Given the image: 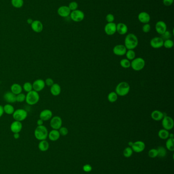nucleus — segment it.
I'll use <instances>...</instances> for the list:
<instances>
[{
  "mask_svg": "<svg viewBox=\"0 0 174 174\" xmlns=\"http://www.w3.org/2000/svg\"><path fill=\"white\" fill-rule=\"evenodd\" d=\"M133 144V143L132 142V141H129V142L128 143V145H129V146H131V147L132 146Z\"/></svg>",
  "mask_w": 174,
  "mask_h": 174,
  "instance_id": "obj_54",
  "label": "nucleus"
},
{
  "mask_svg": "<svg viewBox=\"0 0 174 174\" xmlns=\"http://www.w3.org/2000/svg\"><path fill=\"white\" fill-rule=\"evenodd\" d=\"M60 137L58 130H52L49 132L48 137L51 141H55L59 140Z\"/></svg>",
  "mask_w": 174,
  "mask_h": 174,
  "instance_id": "obj_24",
  "label": "nucleus"
},
{
  "mask_svg": "<svg viewBox=\"0 0 174 174\" xmlns=\"http://www.w3.org/2000/svg\"><path fill=\"white\" fill-rule=\"evenodd\" d=\"M104 31L109 36H112L116 32V24L115 22H108L104 27Z\"/></svg>",
  "mask_w": 174,
  "mask_h": 174,
  "instance_id": "obj_11",
  "label": "nucleus"
},
{
  "mask_svg": "<svg viewBox=\"0 0 174 174\" xmlns=\"http://www.w3.org/2000/svg\"><path fill=\"white\" fill-rule=\"evenodd\" d=\"M83 170L85 172H90L92 170V167L89 164H85L83 167Z\"/></svg>",
  "mask_w": 174,
  "mask_h": 174,
  "instance_id": "obj_47",
  "label": "nucleus"
},
{
  "mask_svg": "<svg viewBox=\"0 0 174 174\" xmlns=\"http://www.w3.org/2000/svg\"><path fill=\"white\" fill-rule=\"evenodd\" d=\"M38 147L40 151L46 152L49 149V143L46 140L40 141L38 145Z\"/></svg>",
  "mask_w": 174,
  "mask_h": 174,
  "instance_id": "obj_27",
  "label": "nucleus"
},
{
  "mask_svg": "<svg viewBox=\"0 0 174 174\" xmlns=\"http://www.w3.org/2000/svg\"><path fill=\"white\" fill-rule=\"evenodd\" d=\"M40 96L38 92L32 90L26 95L25 101L29 106H34L38 102Z\"/></svg>",
  "mask_w": 174,
  "mask_h": 174,
  "instance_id": "obj_4",
  "label": "nucleus"
},
{
  "mask_svg": "<svg viewBox=\"0 0 174 174\" xmlns=\"http://www.w3.org/2000/svg\"><path fill=\"white\" fill-rule=\"evenodd\" d=\"M162 125L164 130H170L173 129L174 122L172 118L170 116H164L162 119Z\"/></svg>",
  "mask_w": 174,
  "mask_h": 174,
  "instance_id": "obj_9",
  "label": "nucleus"
},
{
  "mask_svg": "<svg viewBox=\"0 0 174 174\" xmlns=\"http://www.w3.org/2000/svg\"><path fill=\"white\" fill-rule=\"evenodd\" d=\"M146 65V62L143 58L139 57L136 58L132 60L131 62V67L132 69L139 72L142 70L144 68Z\"/></svg>",
  "mask_w": 174,
  "mask_h": 174,
  "instance_id": "obj_5",
  "label": "nucleus"
},
{
  "mask_svg": "<svg viewBox=\"0 0 174 174\" xmlns=\"http://www.w3.org/2000/svg\"><path fill=\"white\" fill-rule=\"evenodd\" d=\"M10 130L12 133H19L22 131V122L18 121H14L11 124Z\"/></svg>",
  "mask_w": 174,
  "mask_h": 174,
  "instance_id": "obj_18",
  "label": "nucleus"
},
{
  "mask_svg": "<svg viewBox=\"0 0 174 174\" xmlns=\"http://www.w3.org/2000/svg\"><path fill=\"white\" fill-rule=\"evenodd\" d=\"M169 134H170V133L168 132V130H164V129L160 130L158 133V135L159 138L162 139V140H166L169 137Z\"/></svg>",
  "mask_w": 174,
  "mask_h": 174,
  "instance_id": "obj_29",
  "label": "nucleus"
},
{
  "mask_svg": "<svg viewBox=\"0 0 174 174\" xmlns=\"http://www.w3.org/2000/svg\"><path fill=\"white\" fill-rule=\"evenodd\" d=\"M33 19H32V18H28V19H27V24H29V25H31L32 23L33 22Z\"/></svg>",
  "mask_w": 174,
  "mask_h": 174,
  "instance_id": "obj_52",
  "label": "nucleus"
},
{
  "mask_svg": "<svg viewBox=\"0 0 174 174\" xmlns=\"http://www.w3.org/2000/svg\"><path fill=\"white\" fill-rule=\"evenodd\" d=\"M45 83L46 86L50 87L54 83L53 79L51 78H47V79H46V80H45Z\"/></svg>",
  "mask_w": 174,
  "mask_h": 174,
  "instance_id": "obj_46",
  "label": "nucleus"
},
{
  "mask_svg": "<svg viewBox=\"0 0 174 174\" xmlns=\"http://www.w3.org/2000/svg\"><path fill=\"white\" fill-rule=\"evenodd\" d=\"M19 137H20L19 133H14V137L16 140L18 139L19 138Z\"/></svg>",
  "mask_w": 174,
  "mask_h": 174,
  "instance_id": "obj_51",
  "label": "nucleus"
},
{
  "mask_svg": "<svg viewBox=\"0 0 174 174\" xmlns=\"http://www.w3.org/2000/svg\"><path fill=\"white\" fill-rule=\"evenodd\" d=\"M4 113V109H3V106L0 105V118L2 117L3 114Z\"/></svg>",
  "mask_w": 174,
  "mask_h": 174,
  "instance_id": "obj_50",
  "label": "nucleus"
},
{
  "mask_svg": "<svg viewBox=\"0 0 174 174\" xmlns=\"http://www.w3.org/2000/svg\"><path fill=\"white\" fill-rule=\"evenodd\" d=\"M22 87V90L25 91L26 92L28 93L33 90L32 83L30 82H26L24 83Z\"/></svg>",
  "mask_w": 174,
  "mask_h": 174,
  "instance_id": "obj_34",
  "label": "nucleus"
},
{
  "mask_svg": "<svg viewBox=\"0 0 174 174\" xmlns=\"http://www.w3.org/2000/svg\"><path fill=\"white\" fill-rule=\"evenodd\" d=\"M124 44L127 49L133 50L138 46L139 39L136 35L133 33H130L126 36Z\"/></svg>",
  "mask_w": 174,
  "mask_h": 174,
  "instance_id": "obj_1",
  "label": "nucleus"
},
{
  "mask_svg": "<svg viewBox=\"0 0 174 174\" xmlns=\"http://www.w3.org/2000/svg\"><path fill=\"white\" fill-rule=\"evenodd\" d=\"M173 46H174V42L171 39L164 40L163 46H164V48L168 49H170L173 48Z\"/></svg>",
  "mask_w": 174,
  "mask_h": 174,
  "instance_id": "obj_36",
  "label": "nucleus"
},
{
  "mask_svg": "<svg viewBox=\"0 0 174 174\" xmlns=\"http://www.w3.org/2000/svg\"><path fill=\"white\" fill-rule=\"evenodd\" d=\"M164 40L161 38V37H155L153 38L151 40L150 45L152 48L158 49L160 48H162L164 45Z\"/></svg>",
  "mask_w": 174,
  "mask_h": 174,
  "instance_id": "obj_12",
  "label": "nucleus"
},
{
  "mask_svg": "<svg viewBox=\"0 0 174 174\" xmlns=\"http://www.w3.org/2000/svg\"><path fill=\"white\" fill-rule=\"evenodd\" d=\"M166 147L167 149L170 151H174V139L172 138H169L167 140L166 142Z\"/></svg>",
  "mask_w": 174,
  "mask_h": 174,
  "instance_id": "obj_33",
  "label": "nucleus"
},
{
  "mask_svg": "<svg viewBox=\"0 0 174 174\" xmlns=\"http://www.w3.org/2000/svg\"><path fill=\"white\" fill-rule=\"evenodd\" d=\"M43 121L42 119H39L37 121V126H41V125H43Z\"/></svg>",
  "mask_w": 174,
  "mask_h": 174,
  "instance_id": "obj_49",
  "label": "nucleus"
},
{
  "mask_svg": "<svg viewBox=\"0 0 174 174\" xmlns=\"http://www.w3.org/2000/svg\"><path fill=\"white\" fill-rule=\"evenodd\" d=\"M24 0H11V4L15 8H21L24 5Z\"/></svg>",
  "mask_w": 174,
  "mask_h": 174,
  "instance_id": "obj_31",
  "label": "nucleus"
},
{
  "mask_svg": "<svg viewBox=\"0 0 174 174\" xmlns=\"http://www.w3.org/2000/svg\"><path fill=\"white\" fill-rule=\"evenodd\" d=\"M52 117V112L49 109L43 110L39 114V119H42L44 122L50 120Z\"/></svg>",
  "mask_w": 174,
  "mask_h": 174,
  "instance_id": "obj_15",
  "label": "nucleus"
},
{
  "mask_svg": "<svg viewBox=\"0 0 174 174\" xmlns=\"http://www.w3.org/2000/svg\"><path fill=\"white\" fill-rule=\"evenodd\" d=\"M118 95L115 92L109 93L107 96V99L110 102L113 103L116 102L118 100Z\"/></svg>",
  "mask_w": 174,
  "mask_h": 174,
  "instance_id": "obj_30",
  "label": "nucleus"
},
{
  "mask_svg": "<svg viewBox=\"0 0 174 174\" xmlns=\"http://www.w3.org/2000/svg\"><path fill=\"white\" fill-rule=\"evenodd\" d=\"M125 55L126 56V59L129 60V61L133 60L136 58V52L133 49H127Z\"/></svg>",
  "mask_w": 174,
  "mask_h": 174,
  "instance_id": "obj_32",
  "label": "nucleus"
},
{
  "mask_svg": "<svg viewBox=\"0 0 174 174\" xmlns=\"http://www.w3.org/2000/svg\"><path fill=\"white\" fill-rule=\"evenodd\" d=\"M71 11L67 6H61L58 8L57 14L62 17H67L70 16Z\"/></svg>",
  "mask_w": 174,
  "mask_h": 174,
  "instance_id": "obj_17",
  "label": "nucleus"
},
{
  "mask_svg": "<svg viewBox=\"0 0 174 174\" xmlns=\"http://www.w3.org/2000/svg\"><path fill=\"white\" fill-rule=\"evenodd\" d=\"M22 87L20 84L18 83H14L11 86L10 91L15 95L22 93Z\"/></svg>",
  "mask_w": 174,
  "mask_h": 174,
  "instance_id": "obj_26",
  "label": "nucleus"
},
{
  "mask_svg": "<svg viewBox=\"0 0 174 174\" xmlns=\"http://www.w3.org/2000/svg\"><path fill=\"white\" fill-rule=\"evenodd\" d=\"M120 65L123 68H129L131 67V62L127 59H123L120 61Z\"/></svg>",
  "mask_w": 174,
  "mask_h": 174,
  "instance_id": "obj_35",
  "label": "nucleus"
},
{
  "mask_svg": "<svg viewBox=\"0 0 174 174\" xmlns=\"http://www.w3.org/2000/svg\"><path fill=\"white\" fill-rule=\"evenodd\" d=\"M48 129L43 125L37 126L34 132L35 137L39 141L47 140V138H48Z\"/></svg>",
  "mask_w": 174,
  "mask_h": 174,
  "instance_id": "obj_2",
  "label": "nucleus"
},
{
  "mask_svg": "<svg viewBox=\"0 0 174 174\" xmlns=\"http://www.w3.org/2000/svg\"><path fill=\"white\" fill-rule=\"evenodd\" d=\"M142 30L145 33H149V32L151 30V25L150 24H145L144 25L142 28Z\"/></svg>",
  "mask_w": 174,
  "mask_h": 174,
  "instance_id": "obj_44",
  "label": "nucleus"
},
{
  "mask_svg": "<svg viewBox=\"0 0 174 174\" xmlns=\"http://www.w3.org/2000/svg\"><path fill=\"white\" fill-rule=\"evenodd\" d=\"M148 155L149 157L152 158L156 157L158 156V152L157 149H151L148 152Z\"/></svg>",
  "mask_w": 174,
  "mask_h": 174,
  "instance_id": "obj_42",
  "label": "nucleus"
},
{
  "mask_svg": "<svg viewBox=\"0 0 174 174\" xmlns=\"http://www.w3.org/2000/svg\"><path fill=\"white\" fill-rule=\"evenodd\" d=\"M70 16L71 20L75 22H80L85 18V14L84 12L78 9L71 11Z\"/></svg>",
  "mask_w": 174,
  "mask_h": 174,
  "instance_id": "obj_7",
  "label": "nucleus"
},
{
  "mask_svg": "<svg viewBox=\"0 0 174 174\" xmlns=\"http://www.w3.org/2000/svg\"><path fill=\"white\" fill-rule=\"evenodd\" d=\"M170 137V138H174V134L173 133H170L169 134V137Z\"/></svg>",
  "mask_w": 174,
  "mask_h": 174,
  "instance_id": "obj_53",
  "label": "nucleus"
},
{
  "mask_svg": "<svg viewBox=\"0 0 174 174\" xmlns=\"http://www.w3.org/2000/svg\"><path fill=\"white\" fill-rule=\"evenodd\" d=\"M158 152V156L160 157H164L167 155L166 149L163 147H159L157 149Z\"/></svg>",
  "mask_w": 174,
  "mask_h": 174,
  "instance_id": "obj_37",
  "label": "nucleus"
},
{
  "mask_svg": "<svg viewBox=\"0 0 174 174\" xmlns=\"http://www.w3.org/2000/svg\"><path fill=\"white\" fill-rule=\"evenodd\" d=\"M58 131L59 132L60 135L62 136H66L69 133V130L66 127H61L58 130Z\"/></svg>",
  "mask_w": 174,
  "mask_h": 174,
  "instance_id": "obj_41",
  "label": "nucleus"
},
{
  "mask_svg": "<svg viewBox=\"0 0 174 174\" xmlns=\"http://www.w3.org/2000/svg\"><path fill=\"white\" fill-rule=\"evenodd\" d=\"M145 144L142 141H136L133 144L132 146H131V148L132 150L136 153H140L143 152L145 149Z\"/></svg>",
  "mask_w": 174,
  "mask_h": 174,
  "instance_id": "obj_16",
  "label": "nucleus"
},
{
  "mask_svg": "<svg viewBox=\"0 0 174 174\" xmlns=\"http://www.w3.org/2000/svg\"><path fill=\"white\" fill-rule=\"evenodd\" d=\"M127 49L124 45H116L113 48V52L115 55L118 56H123L125 55Z\"/></svg>",
  "mask_w": 174,
  "mask_h": 174,
  "instance_id": "obj_14",
  "label": "nucleus"
},
{
  "mask_svg": "<svg viewBox=\"0 0 174 174\" xmlns=\"http://www.w3.org/2000/svg\"><path fill=\"white\" fill-rule=\"evenodd\" d=\"M68 7L71 11L76 10L78 8V4L76 2H71L69 4Z\"/></svg>",
  "mask_w": 174,
  "mask_h": 174,
  "instance_id": "obj_40",
  "label": "nucleus"
},
{
  "mask_svg": "<svg viewBox=\"0 0 174 174\" xmlns=\"http://www.w3.org/2000/svg\"><path fill=\"white\" fill-rule=\"evenodd\" d=\"M50 125L53 130H59L62 127L63 120L59 116H54L50 120Z\"/></svg>",
  "mask_w": 174,
  "mask_h": 174,
  "instance_id": "obj_8",
  "label": "nucleus"
},
{
  "mask_svg": "<svg viewBox=\"0 0 174 174\" xmlns=\"http://www.w3.org/2000/svg\"><path fill=\"white\" fill-rule=\"evenodd\" d=\"M161 38L163 40H167V39H170L172 37L171 33H170V32L168 31H166L163 34L161 35Z\"/></svg>",
  "mask_w": 174,
  "mask_h": 174,
  "instance_id": "obj_43",
  "label": "nucleus"
},
{
  "mask_svg": "<svg viewBox=\"0 0 174 174\" xmlns=\"http://www.w3.org/2000/svg\"><path fill=\"white\" fill-rule=\"evenodd\" d=\"M115 16L111 14H109L106 17V20L107 22H113L115 21Z\"/></svg>",
  "mask_w": 174,
  "mask_h": 174,
  "instance_id": "obj_45",
  "label": "nucleus"
},
{
  "mask_svg": "<svg viewBox=\"0 0 174 174\" xmlns=\"http://www.w3.org/2000/svg\"><path fill=\"white\" fill-rule=\"evenodd\" d=\"M5 101L7 103H14L16 102V95L11 91L6 92L3 96Z\"/></svg>",
  "mask_w": 174,
  "mask_h": 174,
  "instance_id": "obj_20",
  "label": "nucleus"
},
{
  "mask_svg": "<svg viewBox=\"0 0 174 174\" xmlns=\"http://www.w3.org/2000/svg\"><path fill=\"white\" fill-rule=\"evenodd\" d=\"M138 19L143 24H148L150 21V15L146 12H141L138 15Z\"/></svg>",
  "mask_w": 174,
  "mask_h": 174,
  "instance_id": "obj_21",
  "label": "nucleus"
},
{
  "mask_svg": "<svg viewBox=\"0 0 174 174\" xmlns=\"http://www.w3.org/2000/svg\"><path fill=\"white\" fill-rule=\"evenodd\" d=\"M12 115L14 120L22 122L27 118L28 112L24 109H18L14 110Z\"/></svg>",
  "mask_w": 174,
  "mask_h": 174,
  "instance_id": "obj_6",
  "label": "nucleus"
},
{
  "mask_svg": "<svg viewBox=\"0 0 174 174\" xmlns=\"http://www.w3.org/2000/svg\"><path fill=\"white\" fill-rule=\"evenodd\" d=\"M50 92L54 96L59 95L61 92V87L58 83H54L50 87Z\"/></svg>",
  "mask_w": 174,
  "mask_h": 174,
  "instance_id": "obj_23",
  "label": "nucleus"
},
{
  "mask_svg": "<svg viewBox=\"0 0 174 174\" xmlns=\"http://www.w3.org/2000/svg\"><path fill=\"white\" fill-rule=\"evenodd\" d=\"M174 3V0H163L164 5L166 6H171Z\"/></svg>",
  "mask_w": 174,
  "mask_h": 174,
  "instance_id": "obj_48",
  "label": "nucleus"
},
{
  "mask_svg": "<svg viewBox=\"0 0 174 174\" xmlns=\"http://www.w3.org/2000/svg\"><path fill=\"white\" fill-rule=\"evenodd\" d=\"M132 153L133 150L131 148H125V150H123V156L126 157H130L132 155Z\"/></svg>",
  "mask_w": 174,
  "mask_h": 174,
  "instance_id": "obj_39",
  "label": "nucleus"
},
{
  "mask_svg": "<svg viewBox=\"0 0 174 174\" xmlns=\"http://www.w3.org/2000/svg\"><path fill=\"white\" fill-rule=\"evenodd\" d=\"M32 86L33 90L39 93L40 91H42L45 88L46 85L45 80L42 79H37L32 83Z\"/></svg>",
  "mask_w": 174,
  "mask_h": 174,
  "instance_id": "obj_10",
  "label": "nucleus"
},
{
  "mask_svg": "<svg viewBox=\"0 0 174 174\" xmlns=\"http://www.w3.org/2000/svg\"><path fill=\"white\" fill-rule=\"evenodd\" d=\"M130 86L129 84L126 82H122L116 86L115 92L118 96H125L129 93Z\"/></svg>",
  "mask_w": 174,
  "mask_h": 174,
  "instance_id": "obj_3",
  "label": "nucleus"
},
{
  "mask_svg": "<svg viewBox=\"0 0 174 174\" xmlns=\"http://www.w3.org/2000/svg\"><path fill=\"white\" fill-rule=\"evenodd\" d=\"M32 30L35 33H39L43 30V25L42 22L38 20L33 21V22L31 25Z\"/></svg>",
  "mask_w": 174,
  "mask_h": 174,
  "instance_id": "obj_19",
  "label": "nucleus"
},
{
  "mask_svg": "<svg viewBox=\"0 0 174 174\" xmlns=\"http://www.w3.org/2000/svg\"><path fill=\"white\" fill-rule=\"evenodd\" d=\"M3 109L4 113L9 115H12L15 110L14 106L10 103H7L3 106Z\"/></svg>",
  "mask_w": 174,
  "mask_h": 174,
  "instance_id": "obj_28",
  "label": "nucleus"
},
{
  "mask_svg": "<svg viewBox=\"0 0 174 174\" xmlns=\"http://www.w3.org/2000/svg\"><path fill=\"white\" fill-rule=\"evenodd\" d=\"M164 114L160 110H153L151 114V117L152 119L155 121H160L162 120L163 118L164 117Z\"/></svg>",
  "mask_w": 174,
  "mask_h": 174,
  "instance_id": "obj_25",
  "label": "nucleus"
},
{
  "mask_svg": "<svg viewBox=\"0 0 174 174\" xmlns=\"http://www.w3.org/2000/svg\"><path fill=\"white\" fill-rule=\"evenodd\" d=\"M26 95L24 93H21L20 94L16 95V102H23L25 101Z\"/></svg>",
  "mask_w": 174,
  "mask_h": 174,
  "instance_id": "obj_38",
  "label": "nucleus"
},
{
  "mask_svg": "<svg viewBox=\"0 0 174 174\" xmlns=\"http://www.w3.org/2000/svg\"><path fill=\"white\" fill-rule=\"evenodd\" d=\"M128 28L127 25L123 22H119L116 24V32L119 34L123 35L128 32Z\"/></svg>",
  "mask_w": 174,
  "mask_h": 174,
  "instance_id": "obj_22",
  "label": "nucleus"
},
{
  "mask_svg": "<svg viewBox=\"0 0 174 174\" xmlns=\"http://www.w3.org/2000/svg\"><path fill=\"white\" fill-rule=\"evenodd\" d=\"M155 30L158 34L162 35L167 31V24L164 21H159L155 25Z\"/></svg>",
  "mask_w": 174,
  "mask_h": 174,
  "instance_id": "obj_13",
  "label": "nucleus"
}]
</instances>
